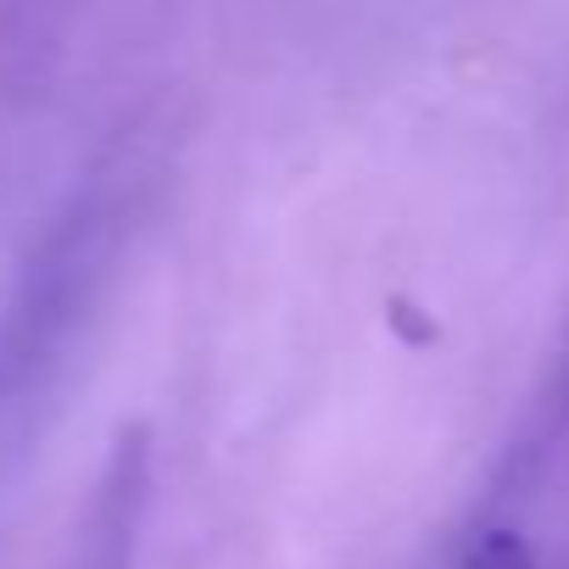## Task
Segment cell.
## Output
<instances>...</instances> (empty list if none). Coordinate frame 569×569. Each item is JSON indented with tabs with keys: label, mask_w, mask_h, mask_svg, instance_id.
Returning a JSON list of instances; mask_svg holds the SVG:
<instances>
[{
	"label": "cell",
	"mask_w": 569,
	"mask_h": 569,
	"mask_svg": "<svg viewBox=\"0 0 569 569\" xmlns=\"http://www.w3.org/2000/svg\"><path fill=\"white\" fill-rule=\"evenodd\" d=\"M463 569H536L530 547L513 536V530H491L475 541V552L463 558Z\"/></svg>",
	"instance_id": "1"
}]
</instances>
